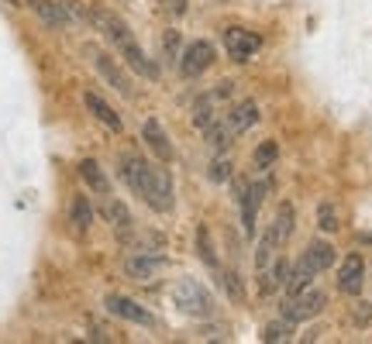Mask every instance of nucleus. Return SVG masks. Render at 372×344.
I'll return each instance as SVG.
<instances>
[{"label": "nucleus", "mask_w": 372, "mask_h": 344, "mask_svg": "<svg viewBox=\"0 0 372 344\" xmlns=\"http://www.w3.org/2000/svg\"><path fill=\"white\" fill-rule=\"evenodd\" d=\"M83 103H86V111L97 117L104 128H111V131H121V117H118V111H114L107 100H100L97 93H86V96H83Z\"/></svg>", "instance_id": "16"}, {"label": "nucleus", "mask_w": 372, "mask_h": 344, "mask_svg": "<svg viewBox=\"0 0 372 344\" xmlns=\"http://www.w3.org/2000/svg\"><path fill=\"white\" fill-rule=\"evenodd\" d=\"M293 330H290V320H276V324H266L262 327V341H269V344H276V341H286Z\"/></svg>", "instance_id": "27"}, {"label": "nucleus", "mask_w": 372, "mask_h": 344, "mask_svg": "<svg viewBox=\"0 0 372 344\" xmlns=\"http://www.w3.org/2000/svg\"><path fill=\"white\" fill-rule=\"evenodd\" d=\"M176 49H179V31H169V35H166V56H169V59H179Z\"/></svg>", "instance_id": "35"}, {"label": "nucleus", "mask_w": 372, "mask_h": 344, "mask_svg": "<svg viewBox=\"0 0 372 344\" xmlns=\"http://www.w3.org/2000/svg\"><path fill=\"white\" fill-rule=\"evenodd\" d=\"M286 275H290V262H286V258H279V262H273V265L262 272L258 289H262V293H276L279 286H286Z\"/></svg>", "instance_id": "20"}, {"label": "nucleus", "mask_w": 372, "mask_h": 344, "mask_svg": "<svg viewBox=\"0 0 372 344\" xmlns=\"http://www.w3.org/2000/svg\"><path fill=\"white\" fill-rule=\"evenodd\" d=\"M138 196H141L152 211L169 213L173 211V179H169V172L159 169V166H149V176H145Z\"/></svg>", "instance_id": "2"}, {"label": "nucleus", "mask_w": 372, "mask_h": 344, "mask_svg": "<svg viewBox=\"0 0 372 344\" xmlns=\"http://www.w3.org/2000/svg\"><path fill=\"white\" fill-rule=\"evenodd\" d=\"M207 176H211L214 183H228V179H231V162H228V158H217V162H211Z\"/></svg>", "instance_id": "32"}, {"label": "nucleus", "mask_w": 372, "mask_h": 344, "mask_svg": "<svg viewBox=\"0 0 372 344\" xmlns=\"http://www.w3.org/2000/svg\"><path fill=\"white\" fill-rule=\"evenodd\" d=\"M196 248H200V258H203V265L217 268V255H214V245L207 241V228L196 231Z\"/></svg>", "instance_id": "28"}, {"label": "nucleus", "mask_w": 372, "mask_h": 344, "mask_svg": "<svg viewBox=\"0 0 372 344\" xmlns=\"http://www.w3.org/2000/svg\"><path fill=\"white\" fill-rule=\"evenodd\" d=\"M217 59L214 45L211 41H190L186 49H183V56H179V73L183 76H200L203 69H211V62Z\"/></svg>", "instance_id": "6"}, {"label": "nucleus", "mask_w": 372, "mask_h": 344, "mask_svg": "<svg viewBox=\"0 0 372 344\" xmlns=\"http://www.w3.org/2000/svg\"><path fill=\"white\" fill-rule=\"evenodd\" d=\"M317 228L321 231H338V213H334L331 203H321V207H317Z\"/></svg>", "instance_id": "30"}, {"label": "nucleus", "mask_w": 372, "mask_h": 344, "mask_svg": "<svg viewBox=\"0 0 372 344\" xmlns=\"http://www.w3.org/2000/svg\"><path fill=\"white\" fill-rule=\"evenodd\" d=\"M372 320V306L369 303H358L355 306V324H369Z\"/></svg>", "instance_id": "34"}, {"label": "nucleus", "mask_w": 372, "mask_h": 344, "mask_svg": "<svg viewBox=\"0 0 372 344\" xmlns=\"http://www.w3.org/2000/svg\"><path fill=\"white\" fill-rule=\"evenodd\" d=\"M7 4H18V0H7Z\"/></svg>", "instance_id": "36"}, {"label": "nucleus", "mask_w": 372, "mask_h": 344, "mask_svg": "<svg viewBox=\"0 0 372 344\" xmlns=\"http://www.w3.org/2000/svg\"><path fill=\"white\" fill-rule=\"evenodd\" d=\"M276 155H279L276 141H262V145L255 148V166H258V169H269V166L276 162Z\"/></svg>", "instance_id": "29"}, {"label": "nucleus", "mask_w": 372, "mask_h": 344, "mask_svg": "<svg viewBox=\"0 0 372 344\" xmlns=\"http://www.w3.org/2000/svg\"><path fill=\"white\" fill-rule=\"evenodd\" d=\"M104 217L114 224V231H118V234H128V231H131V213H128V207H124V203L111 200V193H107V200H104Z\"/></svg>", "instance_id": "22"}, {"label": "nucleus", "mask_w": 372, "mask_h": 344, "mask_svg": "<svg viewBox=\"0 0 372 344\" xmlns=\"http://www.w3.org/2000/svg\"><path fill=\"white\" fill-rule=\"evenodd\" d=\"M362 272H366L362 258H358V255H348L345 265H341V272H338V289L348 293V296H358V289H362Z\"/></svg>", "instance_id": "12"}, {"label": "nucleus", "mask_w": 372, "mask_h": 344, "mask_svg": "<svg viewBox=\"0 0 372 344\" xmlns=\"http://www.w3.org/2000/svg\"><path fill=\"white\" fill-rule=\"evenodd\" d=\"M69 221H73V228H76L79 234L90 231V224H94V207H90L86 196H76V200H73V207H69Z\"/></svg>", "instance_id": "24"}, {"label": "nucleus", "mask_w": 372, "mask_h": 344, "mask_svg": "<svg viewBox=\"0 0 372 344\" xmlns=\"http://www.w3.org/2000/svg\"><path fill=\"white\" fill-rule=\"evenodd\" d=\"M86 21H94L100 31H104V39L114 41V45H128V41H135V35H131V28L124 24V21L118 18V14H111V11H104V7H90L86 11Z\"/></svg>", "instance_id": "5"}, {"label": "nucleus", "mask_w": 372, "mask_h": 344, "mask_svg": "<svg viewBox=\"0 0 372 344\" xmlns=\"http://www.w3.org/2000/svg\"><path fill=\"white\" fill-rule=\"evenodd\" d=\"M104 306H107V313H114V317H121V320H131V324H152V313L145 310V306H138L135 300H128V296H107L104 300Z\"/></svg>", "instance_id": "9"}, {"label": "nucleus", "mask_w": 372, "mask_h": 344, "mask_svg": "<svg viewBox=\"0 0 372 344\" xmlns=\"http://www.w3.org/2000/svg\"><path fill=\"white\" fill-rule=\"evenodd\" d=\"M79 179H83L94 193H100V196L111 193V183H107V176L100 172V166L94 162V158H83V162H79Z\"/></svg>", "instance_id": "17"}, {"label": "nucleus", "mask_w": 372, "mask_h": 344, "mask_svg": "<svg viewBox=\"0 0 372 344\" xmlns=\"http://www.w3.org/2000/svg\"><path fill=\"white\" fill-rule=\"evenodd\" d=\"M28 4H31V11L39 14V21L45 28H66L69 14H66L62 4H56V0H28Z\"/></svg>", "instance_id": "15"}, {"label": "nucleus", "mask_w": 372, "mask_h": 344, "mask_svg": "<svg viewBox=\"0 0 372 344\" xmlns=\"http://www.w3.org/2000/svg\"><path fill=\"white\" fill-rule=\"evenodd\" d=\"M193 121L200 128H207L211 121H214V96H200L193 103Z\"/></svg>", "instance_id": "26"}, {"label": "nucleus", "mask_w": 372, "mask_h": 344, "mask_svg": "<svg viewBox=\"0 0 372 344\" xmlns=\"http://www.w3.org/2000/svg\"><path fill=\"white\" fill-rule=\"evenodd\" d=\"M228 124L235 128V134L248 131L252 124H258V107H255V100H241L235 111H231V117H228Z\"/></svg>", "instance_id": "18"}, {"label": "nucleus", "mask_w": 372, "mask_h": 344, "mask_svg": "<svg viewBox=\"0 0 372 344\" xmlns=\"http://www.w3.org/2000/svg\"><path fill=\"white\" fill-rule=\"evenodd\" d=\"M293 224H296V211L293 203H279V211H276L273 224H269V231H266V238L258 241V268L269 265V258H273L276 248H283L286 241H290V234H293Z\"/></svg>", "instance_id": "1"}, {"label": "nucleus", "mask_w": 372, "mask_h": 344, "mask_svg": "<svg viewBox=\"0 0 372 344\" xmlns=\"http://www.w3.org/2000/svg\"><path fill=\"white\" fill-rule=\"evenodd\" d=\"M141 138H145V145H149V148L156 152L159 162H173L176 148H173L169 134H166V128H162L159 121H145V128H141Z\"/></svg>", "instance_id": "10"}, {"label": "nucleus", "mask_w": 372, "mask_h": 344, "mask_svg": "<svg viewBox=\"0 0 372 344\" xmlns=\"http://www.w3.org/2000/svg\"><path fill=\"white\" fill-rule=\"evenodd\" d=\"M324 310V293L321 289H300L293 293L286 303H283V320H290V324H300V320H311Z\"/></svg>", "instance_id": "4"}, {"label": "nucleus", "mask_w": 372, "mask_h": 344, "mask_svg": "<svg viewBox=\"0 0 372 344\" xmlns=\"http://www.w3.org/2000/svg\"><path fill=\"white\" fill-rule=\"evenodd\" d=\"M162 7H166V14L183 18V14H186V7H190V0H162Z\"/></svg>", "instance_id": "33"}, {"label": "nucleus", "mask_w": 372, "mask_h": 344, "mask_svg": "<svg viewBox=\"0 0 372 344\" xmlns=\"http://www.w3.org/2000/svg\"><path fill=\"white\" fill-rule=\"evenodd\" d=\"M94 69H97L100 76L107 79V86H114L121 96L135 93V90H131V79H128V73H124V69H121V66L107 56V52H94Z\"/></svg>", "instance_id": "8"}, {"label": "nucleus", "mask_w": 372, "mask_h": 344, "mask_svg": "<svg viewBox=\"0 0 372 344\" xmlns=\"http://www.w3.org/2000/svg\"><path fill=\"white\" fill-rule=\"evenodd\" d=\"M262 200H266V186L262 183L248 186L245 196H241V228H245V234H255V217H258Z\"/></svg>", "instance_id": "11"}, {"label": "nucleus", "mask_w": 372, "mask_h": 344, "mask_svg": "<svg viewBox=\"0 0 372 344\" xmlns=\"http://www.w3.org/2000/svg\"><path fill=\"white\" fill-rule=\"evenodd\" d=\"M303 262L313 268V272H324V268L334 265V248L328 241H313L311 248L303 251Z\"/></svg>", "instance_id": "19"}, {"label": "nucleus", "mask_w": 372, "mask_h": 344, "mask_svg": "<svg viewBox=\"0 0 372 344\" xmlns=\"http://www.w3.org/2000/svg\"><path fill=\"white\" fill-rule=\"evenodd\" d=\"M224 45H228V56L235 62H245V59H252L262 49V39L252 35V31H245V28H228L224 31Z\"/></svg>", "instance_id": "7"}, {"label": "nucleus", "mask_w": 372, "mask_h": 344, "mask_svg": "<svg viewBox=\"0 0 372 344\" xmlns=\"http://www.w3.org/2000/svg\"><path fill=\"white\" fill-rule=\"evenodd\" d=\"M313 275H317V272H313V268L307 265L303 258H300V262H296V265L290 268V275H286V289H290V296H293V293H300V289L311 286Z\"/></svg>", "instance_id": "25"}, {"label": "nucleus", "mask_w": 372, "mask_h": 344, "mask_svg": "<svg viewBox=\"0 0 372 344\" xmlns=\"http://www.w3.org/2000/svg\"><path fill=\"white\" fill-rule=\"evenodd\" d=\"M159 265H162V258H152V255H135V258H128V262H124V272H128L131 279H141V283H145V279H152V275H156Z\"/></svg>", "instance_id": "21"}, {"label": "nucleus", "mask_w": 372, "mask_h": 344, "mask_svg": "<svg viewBox=\"0 0 372 344\" xmlns=\"http://www.w3.org/2000/svg\"><path fill=\"white\" fill-rule=\"evenodd\" d=\"M221 286H224V293H228V300H235V303H241V283H238L235 272H221Z\"/></svg>", "instance_id": "31"}, {"label": "nucleus", "mask_w": 372, "mask_h": 344, "mask_svg": "<svg viewBox=\"0 0 372 344\" xmlns=\"http://www.w3.org/2000/svg\"><path fill=\"white\" fill-rule=\"evenodd\" d=\"M121 56L128 59V66L135 69V73H141L145 79H159V66L152 62V59L141 52V45L138 41H128V45H121Z\"/></svg>", "instance_id": "14"}, {"label": "nucleus", "mask_w": 372, "mask_h": 344, "mask_svg": "<svg viewBox=\"0 0 372 344\" xmlns=\"http://www.w3.org/2000/svg\"><path fill=\"white\" fill-rule=\"evenodd\" d=\"M173 300L183 313H190V317H211L214 313V300H211V293L193 283V279H179L176 286H173Z\"/></svg>", "instance_id": "3"}, {"label": "nucleus", "mask_w": 372, "mask_h": 344, "mask_svg": "<svg viewBox=\"0 0 372 344\" xmlns=\"http://www.w3.org/2000/svg\"><path fill=\"white\" fill-rule=\"evenodd\" d=\"M203 134H207V145H211L214 152H224V148L231 145V138H235V128H231V124H217V121H211V124L203 128Z\"/></svg>", "instance_id": "23"}, {"label": "nucleus", "mask_w": 372, "mask_h": 344, "mask_svg": "<svg viewBox=\"0 0 372 344\" xmlns=\"http://www.w3.org/2000/svg\"><path fill=\"white\" fill-rule=\"evenodd\" d=\"M121 176H124V183L138 193L141 190V183H145V176H149V162L135 152H124L121 155Z\"/></svg>", "instance_id": "13"}]
</instances>
